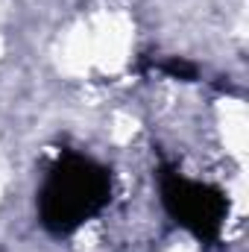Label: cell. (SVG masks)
<instances>
[{
	"label": "cell",
	"instance_id": "cell-1",
	"mask_svg": "<svg viewBox=\"0 0 249 252\" xmlns=\"http://www.w3.org/2000/svg\"><path fill=\"white\" fill-rule=\"evenodd\" d=\"M109 202H112V170L85 153L64 150L47 167L38 185L35 211L38 223L50 235L67 238L85 223H91L97 214H103Z\"/></svg>",
	"mask_w": 249,
	"mask_h": 252
},
{
	"label": "cell",
	"instance_id": "cell-2",
	"mask_svg": "<svg viewBox=\"0 0 249 252\" xmlns=\"http://www.w3.org/2000/svg\"><path fill=\"white\" fill-rule=\"evenodd\" d=\"M158 193L161 205L176 226L190 232L199 244H217L226 226L229 199L226 193L208 182L190 179L176 167L158 170Z\"/></svg>",
	"mask_w": 249,
	"mask_h": 252
}]
</instances>
